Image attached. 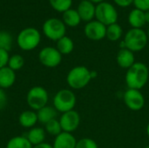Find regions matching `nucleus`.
<instances>
[{"mask_svg": "<svg viewBox=\"0 0 149 148\" xmlns=\"http://www.w3.org/2000/svg\"><path fill=\"white\" fill-rule=\"evenodd\" d=\"M149 79V69L144 63L135 62L126 73L125 80L128 88L141 90L143 88Z\"/></svg>", "mask_w": 149, "mask_h": 148, "instance_id": "obj_1", "label": "nucleus"}, {"mask_svg": "<svg viewBox=\"0 0 149 148\" xmlns=\"http://www.w3.org/2000/svg\"><path fill=\"white\" fill-rule=\"evenodd\" d=\"M92 79L91 71L83 65L73 67L69 71L66 76V82L68 85L75 90L86 87Z\"/></svg>", "mask_w": 149, "mask_h": 148, "instance_id": "obj_2", "label": "nucleus"}, {"mask_svg": "<svg viewBox=\"0 0 149 148\" xmlns=\"http://www.w3.org/2000/svg\"><path fill=\"white\" fill-rule=\"evenodd\" d=\"M123 42L125 47L133 52L142 51L148 42V34L142 29H130L125 35Z\"/></svg>", "mask_w": 149, "mask_h": 148, "instance_id": "obj_3", "label": "nucleus"}, {"mask_svg": "<svg viewBox=\"0 0 149 148\" xmlns=\"http://www.w3.org/2000/svg\"><path fill=\"white\" fill-rule=\"evenodd\" d=\"M41 41L40 32L32 27L22 30L17 37V44L23 51L34 50Z\"/></svg>", "mask_w": 149, "mask_h": 148, "instance_id": "obj_4", "label": "nucleus"}, {"mask_svg": "<svg viewBox=\"0 0 149 148\" xmlns=\"http://www.w3.org/2000/svg\"><path fill=\"white\" fill-rule=\"evenodd\" d=\"M76 96L69 89L59 90L53 98V106L59 113H66L73 110L76 105Z\"/></svg>", "mask_w": 149, "mask_h": 148, "instance_id": "obj_5", "label": "nucleus"}, {"mask_svg": "<svg viewBox=\"0 0 149 148\" xmlns=\"http://www.w3.org/2000/svg\"><path fill=\"white\" fill-rule=\"evenodd\" d=\"M118 17V11L113 4L108 2H103L96 4L95 18L106 26L117 23Z\"/></svg>", "mask_w": 149, "mask_h": 148, "instance_id": "obj_6", "label": "nucleus"}, {"mask_svg": "<svg viewBox=\"0 0 149 148\" xmlns=\"http://www.w3.org/2000/svg\"><path fill=\"white\" fill-rule=\"evenodd\" d=\"M49 99L48 92L42 86L31 87L26 95V102L33 111H38L47 106Z\"/></svg>", "mask_w": 149, "mask_h": 148, "instance_id": "obj_7", "label": "nucleus"}, {"mask_svg": "<svg viewBox=\"0 0 149 148\" xmlns=\"http://www.w3.org/2000/svg\"><path fill=\"white\" fill-rule=\"evenodd\" d=\"M43 32L51 40L58 41L65 36L66 27L64 22L58 18L52 17L47 19L43 24Z\"/></svg>", "mask_w": 149, "mask_h": 148, "instance_id": "obj_8", "label": "nucleus"}, {"mask_svg": "<svg viewBox=\"0 0 149 148\" xmlns=\"http://www.w3.org/2000/svg\"><path fill=\"white\" fill-rule=\"evenodd\" d=\"M38 59L44 66L54 68L60 65L62 61V54L57 50V48L47 46L39 51Z\"/></svg>", "mask_w": 149, "mask_h": 148, "instance_id": "obj_9", "label": "nucleus"}, {"mask_svg": "<svg viewBox=\"0 0 149 148\" xmlns=\"http://www.w3.org/2000/svg\"><path fill=\"white\" fill-rule=\"evenodd\" d=\"M124 102L132 111H140L145 106V98L140 90L128 88L124 93Z\"/></svg>", "mask_w": 149, "mask_h": 148, "instance_id": "obj_10", "label": "nucleus"}, {"mask_svg": "<svg viewBox=\"0 0 149 148\" xmlns=\"http://www.w3.org/2000/svg\"><path fill=\"white\" fill-rule=\"evenodd\" d=\"M84 32L86 37L93 41H100L106 38L107 26L98 20H92L85 25Z\"/></svg>", "mask_w": 149, "mask_h": 148, "instance_id": "obj_11", "label": "nucleus"}, {"mask_svg": "<svg viewBox=\"0 0 149 148\" xmlns=\"http://www.w3.org/2000/svg\"><path fill=\"white\" fill-rule=\"evenodd\" d=\"M59 123L63 132L72 133L79 126L80 116L77 111L72 110L62 113L59 119Z\"/></svg>", "mask_w": 149, "mask_h": 148, "instance_id": "obj_12", "label": "nucleus"}, {"mask_svg": "<svg viewBox=\"0 0 149 148\" xmlns=\"http://www.w3.org/2000/svg\"><path fill=\"white\" fill-rule=\"evenodd\" d=\"M95 10L96 5L89 0L80 1L77 8V11L81 18V21H85L86 23L95 18Z\"/></svg>", "mask_w": 149, "mask_h": 148, "instance_id": "obj_13", "label": "nucleus"}, {"mask_svg": "<svg viewBox=\"0 0 149 148\" xmlns=\"http://www.w3.org/2000/svg\"><path fill=\"white\" fill-rule=\"evenodd\" d=\"M77 144L76 138L70 133L62 132L55 137L53 148H75Z\"/></svg>", "mask_w": 149, "mask_h": 148, "instance_id": "obj_14", "label": "nucleus"}, {"mask_svg": "<svg viewBox=\"0 0 149 148\" xmlns=\"http://www.w3.org/2000/svg\"><path fill=\"white\" fill-rule=\"evenodd\" d=\"M116 60L120 67L123 69H129L135 63L134 53L127 48L120 49L117 53Z\"/></svg>", "mask_w": 149, "mask_h": 148, "instance_id": "obj_15", "label": "nucleus"}, {"mask_svg": "<svg viewBox=\"0 0 149 148\" xmlns=\"http://www.w3.org/2000/svg\"><path fill=\"white\" fill-rule=\"evenodd\" d=\"M16 81V73L10 67L0 68V88L8 89L11 87Z\"/></svg>", "mask_w": 149, "mask_h": 148, "instance_id": "obj_16", "label": "nucleus"}, {"mask_svg": "<svg viewBox=\"0 0 149 148\" xmlns=\"http://www.w3.org/2000/svg\"><path fill=\"white\" fill-rule=\"evenodd\" d=\"M127 19L131 27L134 29H141L147 24L145 18V11L137 8H134L130 11Z\"/></svg>", "mask_w": 149, "mask_h": 148, "instance_id": "obj_17", "label": "nucleus"}, {"mask_svg": "<svg viewBox=\"0 0 149 148\" xmlns=\"http://www.w3.org/2000/svg\"><path fill=\"white\" fill-rule=\"evenodd\" d=\"M38 115V122L45 125L49 121L56 119L58 115V111L54 108V106H45L43 108L37 111Z\"/></svg>", "mask_w": 149, "mask_h": 148, "instance_id": "obj_18", "label": "nucleus"}, {"mask_svg": "<svg viewBox=\"0 0 149 148\" xmlns=\"http://www.w3.org/2000/svg\"><path fill=\"white\" fill-rule=\"evenodd\" d=\"M19 124L24 128H32L38 122V115L32 110H26L20 113L18 118Z\"/></svg>", "mask_w": 149, "mask_h": 148, "instance_id": "obj_19", "label": "nucleus"}, {"mask_svg": "<svg viewBox=\"0 0 149 148\" xmlns=\"http://www.w3.org/2000/svg\"><path fill=\"white\" fill-rule=\"evenodd\" d=\"M45 130L41 127H32L27 133V140L34 147L38 144H41L45 141Z\"/></svg>", "mask_w": 149, "mask_h": 148, "instance_id": "obj_20", "label": "nucleus"}, {"mask_svg": "<svg viewBox=\"0 0 149 148\" xmlns=\"http://www.w3.org/2000/svg\"><path fill=\"white\" fill-rule=\"evenodd\" d=\"M62 21L64 22L65 26L67 25L69 27H76L80 24L81 18H80L77 10L71 8V9L67 10L66 11L63 12Z\"/></svg>", "mask_w": 149, "mask_h": 148, "instance_id": "obj_21", "label": "nucleus"}, {"mask_svg": "<svg viewBox=\"0 0 149 148\" xmlns=\"http://www.w3.org/2000/svg\"><path fill=\"white\" fill-rule=\"evenodd\" d=\"M57 50L62 55L70 54L74 49V43L72 39L67 36H64L57 41Z\"/></svg>", "mask_w": 149, "mask_h": 148, "instance_id": "obj_22", "label": "nucleus"}, {"mask_svg": "<svg viewBox=\"0 0 149 148\" xmlns=\"http://www.w3.org/2000/svg\"><path fill=\"white\" fill-rule=\"evenodd\" d=\"M122 34H123V30L118 23L107 26L106 38H107V39H109L110 41L115 42L120 40L122 37Z\"/></svg>", "mask_w": 149, "mask_h": 148, "instance_id": "obj_23", "label": "nucleus"}, {"mask_svg": "<svg viewBox=\"0 0 149 148\" xmlns=\"http://www.w3.org/2000/svg\"><path fill=\"white\" fill-rule=\"evenodd\" d=\"M6 148H33L26 137L16 136L11 138L6 145Z\"/></svg>", "mask_w": 149, "mask_h": 148, "instance_id": "obj_24", "label": "nucleus"}, {"mask_svg": "<svg viewBox=\"0 0 149 148\" xmlns=\"http://www.w3.org/2000/svg\"><path fill=\"white\" fill-rule=\"evenodd\" d=\"M45 130L46 133H48L50 135L52 136H58V134H60L63 131L59 123V120L54 119L51 121H49L48 123H46L45 125Z\"/></svg>", "mask_w": 149, "mask_h": 148, "instance_id": "obj_25", "label": "nucleus"}, {"mask_svg": "<svg viewBox=\"0 0 149 148\" xmlns=\"http://www.w3.org/2000/svg\"><path fill=\"white\" fill-rule=\"evenodd\" d=\"M51 6L58 12H65L71 9L72 0H49Z\"/></svg>", "mask_w": 149, "mask_h": 148, "instance_id": "obj_26", "label": "nucleus"}, {"mask_svg": "<svg viewBox=\"0 0 149 148\" xmlns=\"http://www.w3.org/2000/svg\"><path fill=\"white\" fill-rule=\"evenodd\" d=\"M12 37L10 32L6 31H0V49L7 51H10L12 47Z\"/></svg>", "mask_w": 149, "mask_h": 148, "instance_id": "obj_27", "label": "nucleus"}, {"mask_svg": "<svg viewBox=\"0 0 149 148\" xmlns=\"http://www.w3.org/2000/svg\"><path fill=\"white\" fill-rule=\"evenodd\" d=\"M24 65V58L19 54H14L10 57L9 62H8V67H10L14 72L20 70Z\"/></svg>", "mask_w": 149, "mask_h": 148, "instance_id": "obj_28", "label": "nucleus"}, {"mask_svg": "<svg viewBox=\"0 0 149 148\" xmlns=\"http://www.w3.org/2000/svg\"><path fill=\"white\" fill-rule=\"evenodd\" d=\"M75 148H99V146L93 139L83 138L77 141Z\"/></svg>", "mask_w": 149, "mask_h": 148, "instance_id": "obj_29", "label": "nucleus"}, {"mask_svg": "<svg viewBox=\"0 0 149 148\" xmlns=\"http://www.w3.org/2000/svg\"><path fill=\"white\" fill-rule=\"evenodd\" d=\"M9 59H10L9 51L3 50V49H0V68L7 66Z\"/></svg>", "mask_w": 149, "mask_h": 148, "instance_id": "obj_30", "label": "nucleus"}, {"mask_svg": "<svg viewBox=\"0 0 149 148\" xmlns=\"http://www.w3.org/2000/svg\"><path fill=\"white\" fill-rule=\"evenodd\" d=\"M133 4L135 8L143 11H147L149 10V0H134Z\"/></svg>", "mask_w": 149, "mask_h": 148, "instance_id": "obj_31", "label": "nucleus"}, {"mask_svg": "<svg viewBox=\"0 0 149 148\" xmlns=\"http://www.w3.org/2000/svg\"><path fill=\"white\" fill-rule=\"evenodd\" d=\"M7 102H8L7 94L3 89L0 88V110L5 108V106H7Z\"/></svg>", "mask_w": 149, "mask_h": 148, "instance_id": "obj_32", "label": "nucleus"}, {"mask_svg": "<svg viewBox=\"0 0 149 148\" xmlns=\"http://www.w3.org/2000/svg\"><path fill=\"white\" fill-rule=\"evenodd\" d=\"M113 2L115 4H117L118 6L122 7V8L128 7L134 3V0H113Z\"/></svg>", "mask_w": 149, "mask_h": 148, "instance_id": "obj_33", "label": "nucleus"}, {"mask_svg": "<svg viewBox=\"0 0 149 148\" xmlns=\"http://www.w3.org/2000/svg\"><path fill=\"white\" fill-rule=\"evenodd\" d=\"M33 148H53V147L48 143H45V142H43L41 144H38L37 146H34Z\"/></svg>", "mask_w": 149, "mask_h": 148, "instance_id": "obj_34", "label": "nucleus"}, {"mask_svg": "<svg viewBox=\"0 0 149 148\" xmlns=\"http://www.w3.org/2000/svg\"><path fill=\"white\" fill-rule=\"evenodd\" d=\"M145 18H146V23L149 24V10L145 11Z\"/></svg>", "mask_w": 149, "mask_h": 148, "instance_id": "obj_35", "label": "nucleus"}, {"mask_svg": "<svg viewBox=\"0 0 149 148\" xmlns=\"http://www.w3.org/2000/svg\"><path fill=\"white\" fill-rule=\"evenodd\" d=\"M91 1L92 3H93L94 4H98V3H103V2H106V0H89Z\"/></svg>", "mask_w": 149, "mask_h": 148, "instance_id": "obj_36", "label": "nucleus"}, {"mask_svg": "<svg viewBox=\"0 0 149 148\" xmlns=\"http://www.w3.org/2000/svg\"><path fill=\"white\" fill-rule=\"evenodd\" d=\"M147 133H148V136L149 137V122L148 124V126H147Z\"/></svg>", "mask_w": 149, "mask_h": 148, "instance_id": "obj_37", "label": "nucleus"}, {"mask_svg": "<svg viewBox=\"0 0 149 148\" xmlns=\"http://www.w3.org/2000/svg\"><path fill=\"white\" fill-rule=\"evenodd\" d=\"M147 34H148V40H149V28H148V32H147Z\"/></svg>", "mask_w": 149, "mask_h": 148, "instance_id": "obj_38", "label": "nucleus"}, {"mask_svg": "<svg viewBox=\"0 0 149 148\" xmlns=\"http://www.w3.org/2000/svg\"><path fill=\"white\" fill-rule=\"evenodd\" d=\"M145 148H149V145H148V146H147V147H146Z\"/></svg>", "mask_w": 149, "mask_h": 148, "instance_id": "obj_39", "label": "nucleus"}, {"mask_svg": "<svg viewBox=\"0 0 149 148\" xmlns=\"http://www.w3.org/2000/svg\"><path fill=\"white\" fill-rule=\"evenodd\" d=\"M80 1H84V0H80Z\"/></svg>", "mask_w": 149, "mask_h": 148, "instance_id": "obj_40", "label": "nucleus"}]
</instances>
